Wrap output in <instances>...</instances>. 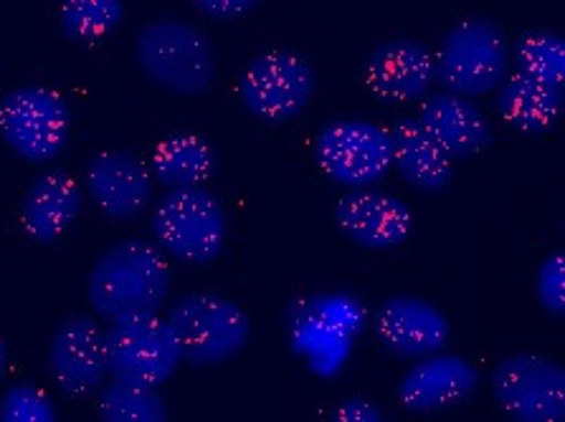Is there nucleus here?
Instances as JSON below:
<instances>
[{"instance_id": "1", "label": "nucleus", "mask_w": 565, "mask_h": 422, "mask_svg": "<svg viewBox=\"0 0 565 422\" xmlns=\"http://www.w3.org/2000/svg\"><path fill=\"white\" fill-rule=\"evenodd\" d=\"M170 291V269L160 248L127 238L109 246L92 266L87 294L94 314L105 322L158 314Z\"/></svg>"}, {"instance_id": "2", "label": "nucleus", "mask_w": 565, "mask_h": 422, "mask_svg": "<svg viewBox=\"0 0 565 422\" xmlns=\"http://www.w3.org/2000/svg\"><path fill=\"white\" fill-rule=\"evenodd\" d=\"M135 56L152 82L181 97L209 91L216 76L209 36L183 19H158L145 25L137 33Z\"/></svg>"}, {"instance_id": "3", "label": "nucleus", "mask_w": 565, "mask_h": 422, "mask_svg": "<svg viewBox=\"0 0 565 422\" xmlns=\"http://www.w3.org/2000/svg\"><path fill=\"white\" fill-rule=\"evenodd\" d=\"M226 210L205 187H181L160 197L152 213L158 246L175 261L209 266L224 253Z\"/></svg>"}, {"instance_id": "4", "label": "nucleus", "mask_w": 565, "mask_h": 422, "mask_svg": "<svg viewBox=\"0 0 565 422\" xmlns=\"http://www.w3.org/2000/svg\"><path fill=\"white\" fill-rule=\"evenodd\" d=\"M510 43L490 19H467L441 39L434 56V79L459 97H482L508 76Z\"/></svg>"}, {"instance_id": "5", "label": "nucleus", "mask_w": 565, "mask_h": 422, "mask_svg": "<svg viewBox=\"0 0 565 422\" xmlns=\"http://www.w3.org/2000/svg\"><path fill=\"white\" fill-rule=\"evenodd\" d=\"M168 324L181 342L185 365L199 369L236 357L252 334V322L242 306L205 291L178 299L168 312Z\"/></svg>"}, {"instance_id": "6", "label": "nucleus", "mask_w": 565, "mask_h": 422, "mask_svg": "<svg viewBox=\"0 0 565 422\" xmlns=\"http://www.w3.org/2000/svg\"><path fill=\"white\" fill-rule=\"evenodd\" d=\"M72 109L54 89L25 84L0 99V137L31 165H46L64 152Z\"/></svg>"}, {"instance_id": "7", "label": "nucleus", "mask_w": 565, "mask_h": 422, "mask_svg": "<svg viewBox=\"0 0 565 422\" xmlns=\"http://www.w3.org/2000/svg\"><path fill=\"white\" fill-rule=\"evenodd\" d=\"M107 375L127 382L162 385L181 367V342L168 318L158 314L125 316L105 332Z\"/></svg>"}, {"instance_id": "8", "label": "nucleus", "mask_w": 565, "mask_h": 422, "mask_svg": "<svg viewBox=\"0 0 565 422\" xmlns=\"http://www.w3.org/2000/svg\"><path fill=\"white\" fill-rule=\"evenodd\" d=\"M315 68L289 51L256 56L238 79L242 105L267 125H285L302 115L315 94Z\"/></svg>"}, {"instance_id": "9", "label": "nucleus", "mask_w": 565, "mask_h": 422, "mask_svg": "<svg viewBox=\"0 0 565 422\" xmlns=\"http://www.w3.org/2000/svg\"><path fill=\"white\" fill-rule=\"evenodd\" d=\"M315 158L330 180L350 191H361L381 183L391 172V134L388 129L363 119H342L320 129Z\"/></svg>"}, {"instance_id": "10", "label": "nucleus", "mask_w": 565, "mask_h": 422, "mask_svg": "<svg viewBox=\"0 0 565 422\" xmlns=\"http://www.w3.org/2000/svg\"><path fill=\"white\" fill-rule=\"evenodd\" d=\"M492 394L512 420H565V372L558 361L547 357H504L492 372Z\"/></svg>"}, {"instance_id": "11", "label": "nucleus", "mask_w": 565, "mask_h": 422, "mask_svg": "<svg viewBox=\"0 0 565 422\" xmlns=\"http://www.w3.org/2000/svg\"><path fill=\"white\" fill-rule=\"evenodd\" d=\"M49 372L68 398L99 392L107 377L105 329L87 314L62 318L49 344Z\"/></svg>"}, {"instance_id": "12", "label": "nucleus", "mask_w": 565, "mask_h": 422, "mask_svg": "<svg viewBox=\"0 0 565 422\" xmlns=\"http://www.w3.org/2000/svg\"><path fill=\"white\" fill-rule=\"evenodd\" d=\"M375 332L383 347L398 359L434 355L447 347L451 326L439 306L422 296L385 299L375 312Z\"/></svg>"}, {"instance_id": "13", "label": "nucleus", "mask_w": 565, "mask_h": 422, "mask_svg": "<svg viewBox=\"0 0 565 422\" xmlns=\"http://www.w3.org/2000/svg\"><path fill=\"white\" fill-rule=\"evenodd\" d=\"M335 220L342 236L353 240L355 246L367 248V251L396 248L404 244L411 228H414V215L401 197L367 191V187L340 197Z\"/></svg>"}, {"instance_id": "14", "label": "nucleus", "mask_w": 565, "mask_h": 422, "mask_svg": "<svg viewBox=\"0 0 565 422\" xmlns=\"http://www.w3.org/2000/svg\"><path fill=\"white\" fill-rule=\"evenodd\" d=\"M365 82L375 97L408 105L429 97L434 86V54L414 39H391L371 51Z\"/></svg>"}, {"instance_id": "15", "label": "nucleus", "mask_w": 565, "mask_h": 422, "mask_svg": "<svg viewBox=\"0 0 565 422\" xmlns=\"http://www.w3.org/2000/svg\"><path fill=\"white\" fill-rule=\"evenodd\" d=\"M477 387L479 369L472 361L459 355L434 351L408 369L398 385V394L408 410L431 412L469 400Z\"/></svg>"}, {"instance_id": "16", "label": "nucleus", "mask_w": 565, "mask_h": 422, "mask_svg": "<svg viewBox=\"0 0 565 422\" xmlns=\"http://www.w3.org/2000/svg\"><path fill=\"white\" fill-rule=\"evenodd\" d=\"M87 187L113 220L140 218L152 201L150 170L127 152H102L87 167Z\"/></svg>"}, {"instance_id": "17", "label": "nucleus", "mask_w": 565, "mask_h": 422, "mask_svg": "<svg viewBox=\"0 0 565 422\" xmlns=\"http://www.w3.org/2000/svg\"><path fill=\"white\" fill-rule=\"evenodd\" d=\"M418 122L449 160H465L490 148L492 129L469 97L441 91L426 97Z\"/></svg>"}, {"instance_id": "18", "label": "nucleus", "mask_w": 565, "mask_h": 422, "mask_svg": "<svg viewBox=\"0 0 565 422\" xmlns=\"http://www.w3.org/2000/svg\"><path fill=\"white\" fill-rule=\"evenodd\" d=\"M82 213V191L66 172L36 177L21 197V226L33 244L51 246L74 226Z\"/></svg>"}, {"instance_id": "19", "label": "nucleus", "mask_w": 565, "mask_h": 422, "mask_svg": "<svg viewBox=\"0 0 565 422\" xmlns=\"http://www.w3.org/2000/svg\"><path fill=\"white\" fill-rule=\"evenodd\" d=\"M393 167L416 191L439 193L451 183V162L418 119H401L391 129Z\"/></svg>"}, {"instance_id": "20", "label": "nucleus", "mask_w": 565, "mask_h": 422, "mask_svg": "<svg viewBox=\"0 0 565 422\" xmlns=\"http://www.w3.org/2000/svg\"><path fill=\"white\" fill-rule=\"evenodd\" d=\"M563 89L525 74L504 76L498 86V111L510 127L527 134H545L563 117Z\"/></svg>"}, {"instance_id": "21", "label": "nucleus", "mask_w": 565, "mask_h": 422, "mask_svg": "<svg viewBox=\"0 0 565 422\" xmlns=\"http://www.w3.org/2000/svg\"><path fill=\"white\" fill-rule=\"evenodd\" d=\"M216 150L199 134H175L158 144L150 158L152 183L166 191H181V187H201L209 183L216 172Z\"/></svg>"}, {"instance_id": "22", "label": "nucleus", "mask_w": 565, "mask_h": 422, "mask_svg": "<svg viewBox=\"0 0 565 422\" xmlns=\"http://www.w3.org/2000/svg\"><path fill=\"white\" fill-rule=\"evenodd\" d=\"M99 418L107 422H166L168 402L158 385L115 380L99 387Z\"/></svg>"}, {"instance_id": "23", "label": "nucleus", "mask_w": 565, "mask_h": 422, "mask_svg": "<svg viewBox=\"0 0 565 422\" xmlns=\"http://www.w3.org/2000/svg\"><path fill=\"white\" fill-rule=\"evenodd\" d=\"M122 21V0H64L58 11V25L64 36L84 46L113 36Z\"/></svg>"}, {"instance_id": "24", "label": "nucleus", "mask_w": 565, "mask_h": 422, "mask_svg": "<svg viewBox=\"0 0 565 422\" xmlns=\"http://www.w3.org/2000/svg\"><path fill=\"white\" fill-rule=\"evenodd\" d=\"M518 72L561 86L565 79V43L555 31H525L515 43Z\"/></svg>"}, {"instance_id": "25", "label": "nucleus", "mask_w": 565, "mask_h": 422, "mask_svg": "<svg viewBox=\"0 0 565 422\" xmlns=\"http://www.w3.org/2000/svg\"><path fill=\"white\" fill-rule=\"evenodd\" d=\"M56 418L54 402L33 382H13L0 398L3 422H56Z\"/></svg>"}, {"instance_id": "26", "label": "nucleus", "mask_w": 565, "mask_h": 422, "mask_svg": "<svg viewBox=\"0 0 565 422\" xmlns=\"http://www.w3.org/2000/svg\"><path fill=\"white\" fill-rule=\"evenodd\" d=\"M537 301L547 314H565V258L563 253L547 256L537 271Z\"/></svg>"}, {"instance_id": "27", "label": "nucleus", "mask_w": 565, "mask_h": 422, "mask_svg": "<svg viewBox=\"0 0 565 422\" xmlns=\"http://www.w3.org/2000/svg\"><path fill=\"white\" fill-rule=\"evenodd\" d=\"M262 0H193L195 11L213 21H234L254 11Z\"/></svg>"}, {"instance_id": "28", "label": "nucleus", "mask_w": 565, "mask_h": 422, "mask_svg": "<svg viewBox=\"0 0 565 422\" xmlns=\"http://www.w3.org/2000/svg\"><path fill=\"white\" fill-rule=\"evenodd\" d=\"M330 420L335 422H383L385 415L379 410V404L363 398H350L340 402L335 410L330 412Z\"/></svg>"}, {"instance_id": "29", "label": "nucleus", "mask_w": 565, "mask_h": 422, "mask_svg": "<svg viewBox=\"0 0 565 422\" xmlns=\"http://www.w3.org/2000/svg\"><path fill=\"white\" fill-rule=\"evenodd\" d=\"M6 369H8V344L3 337H0V380H3Z\"/></svg>"}]
</instances>
